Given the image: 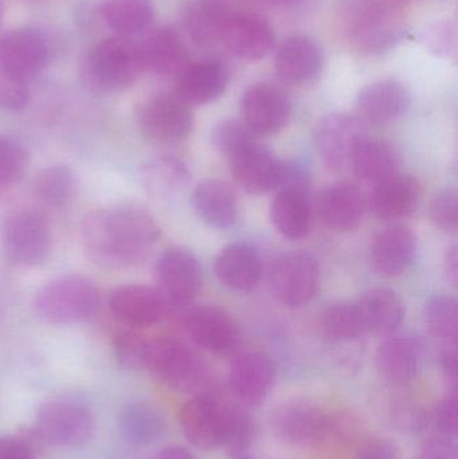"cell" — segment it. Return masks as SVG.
I'll return each mask as SVG.
<instances>
[{
  "label": "cell",
  "mask_w": 458,
  "mask_h": 459,
  "mask_svg": "<svg viewBox=\"0 0 458 459\" xmlns=\"http://www.w3.org/2000/svg\"><path fill=\"white\" fill-rule=\"evenodd\" d=\"M159 239L160 228L155 218L140 207L94 210L81 225L86 255L104 269H129L143 264Z\"/></svg>",
  "instance_id": "obj_1"
},
{
  "label": "cell",
  "mask_w": 458,
  "mask_h": 459,
  "mask_svg": "<svg viewBox=\"0 0 458 459\" xmlns=\"http://www.w3.org/2000/svg\"><path fill=\"white\" fill-rule=\"evenodd\" d=\"M341 27L359 53H387L406 35L402 0H349L341 10Z\"/></svg>",
  "instance_id": "obj_2"
},
{
  "label": "cell",
  "mask_w": 458,
  "mask_h": 459,
  "mask_svg": "<svg viewBox=\"0 0 458 459\" xmlns=\"http://www.w3.org/2000/svg\"><path fill=\"white\" fill-rule=\"evenodd\" d=\"M144 368L161 385L177 393H210L212 375L204 359L175 337L148 340Z\"/></svg>",
  "instance_id": "obj_3"
},
{
  "label": "cell",
  "mask_w": 458,
  "mask_h": 459,
  "mask_svg": "<svg viewBox=\"0 0 458 459\" xmlns=\"http://www.w3.org/2000/svg\"><path fill=\"white\" fill-rule=\"evenodd\" d=\"M99 307L96 283L83 275H62L42 286L34 299L37 315L51 324H77L91 318Z\"/></svg>",
  "instance_id": "obj_4"
},
{
  "label": "cell",
  "mask_w": 458,
  "mask_h": 459,
  "mask_svg": "<svg viewBox=\"0 0 458 459\" xmlns=\"http://www.w3.org/2000/svg\"><path fill=\"white\" fill-rule=\"evenodd\" d=\"M86 72L91 82L101 91L129 88L145 72L140 45L121 35L107 38L91 48Z\"/></svg>",
  "instance_id": "obj_5"
},
{
  "label": "cell",
  "mask_w": 458,
  "mask_h": 459,
  "mask_svg": "<svg viewBox=\"0 0 458 459\" xmlns=\"http://www.w3.org/2000/svg\"><path fill=\"white\" fill-rule=\"evenodd\" d=\"M0 246L10 264L19 267L38 266L48 258L53 247L50 222L38 210H19L3 223Z\"/></svg>",
  "instance_id": "obj_6"
},
{
  "label": "cell",
  "mask_w": 458,
  "mask_h": 459,
  "mask_svg": "<svg viewBox=\"0 0 458 459\" xmlns=\"http://www.w3.org/2000/svg\"><path fill=\"white\" fill-rule=\"evenodd\" d=\"M274 436L290 446H316L333 430L331 415L316 402L292 399L282 402L272 412Z\"/></svg>",
  "instance_id": "obj_7"
},
{
  "label": "cell",
  "mask_w": 458,
  "mask_h": 459,
  "mask_svg": "<svg viewBox=\"0 0 458 459\" xmlns=\"http://www.w3.org/2000/svg\"><path fill=\"white\" fill-rule=\"evenodd\" d=\"M368 139L365 121L346 113L325 116L315 131V145L325 169L341 174L351 169L360 145Z\"/></svg>",
  "instance_id": "obj_8"
},
{
  "label": "cell",
  "mask_w": 458,
  "mask_h": 459,
  "mask_svg": "<svg viewBox=\"0 0 458 459\" xmlns=\"http://www.w3.org/2000/svg\"><path fill=\"white\" fill-rule=\"evenodd\" d=\"M231 410L212 393L198 394L186 402L180 411V426L187 441L196 449L225 447L230 431Z\"/></svg>",
  "instance_id": "obj_9"
},
{
  "label": "cell",
  "mask_w": 458,
  "mask_h": 459,
  "mask_svg": "<svg viewBox=\"0 0 458 459\" xmlns=\"http://www.w3.org/2000/svg\"><path fill=\"white\" fill-rule=\"evenodd\" d=\"M137 124L143 134L156 144H179L193 132L194 116L175 94H156L140 105Z\"/></svg>",
  "instance_id": "obj_10"
},
{
  "label": "cell",
  "mask_w": 458,
  "mask_h": 459,
  "mask_svg": "<svg viewBox=\"0 0 458 459\" xmlns=\"http://www.w3.org/2000/svg\"><path fill=\"white\" fill-rule=\"evenodd\" d=\"M38 430L54 446L77 447L91 441L96 430V420L85 404L53 401L40 407Z\"/></svg>",
  "instance_id": "obj_11"
},
{
  "label": "cell",
  "mask_w": 458,
  "mask_h": 459,
  "mask_svg": "<svg viewBox=\"0 0 458 459\" xmlns=\"http://www.w3.org/2000/svg\"><path fill=\"white\" fill-rule=\"evenodd\" d=\"M320 285L316 259L307 253L284 254L271 270V288L274 297L288 307H300L311 301Z\"/></svg>",
  "instance_id": "obj_12"
},
{
  "label": "cell",
  "mask_w": 458,
  "mask_h": 459,
  "mask_svg": "<svg viewBox=\"0 0 458 459\" xmlns=\"http://www.w3.org/2000/svg\"><path fill=\"white\" fill-rule=\"evenodd\" d=\"M158 290L169 307H186L194 301L202 288L201 264L198 258L183 247L164 251L155 266Z\"/></svg>",
  "instance_id": "obj_13"
},
{
  "label": "cell",
  "mask_w": 458,
  "mask_h": 459,
  "mask_svg": "<svg viewBox=\"0 0 458 459\" xmlns=\"http://www.w3.org/2000/svg\"><path fill=\"white\" fill-rule=\"evenodd\" d=\"M182 324L191 342L212 355H230L241 344L236 321L214 305L190 307L183 313Z\"/></svg>",
  "instance_id": "obj_14"
},
{
  "label": "cell",
  "mask_w": 458,
  "mask_h": 459,
  "mask_svg": "<svg viewBox=\"0 0 458 459\" xmlns=\"http://www.w3.org/2000/svg\"><path fill=\"white\" fill-rule=\"evenodd\" d=\"M242 123L255 136L279 134L289 123L292 102L284 89L271 82L253 83L241 97Z\"/></svg>",
  "instance_id": "obj_15"
},
{
  "label": "cell",
  "mask_w": 458,
  "mask_h": 459,
  "mask_svg": "<svg viewBox=\"0 0 458 459\" xmlns=\"http://www.w3.org/2000/svg\"><path fill=\"white\" fill-rule=\"evenodd\" d=\"M257 139L245 143L226 159L236 182L246 193L263 195L276 191L281 178L282 161Z\"/></svg>",
  "instance_id": "obj_16"
},
{
  "label": "cell",
  "mask_w": 458,
  "mask_h": 459,
  "mask_svg": "<svg viewBox=\"0 0 458 459\" xmlns=\"http://www.w3.org/2000/svg\"><path fill=\"white\" fill-rule=\"evenodd\" d=\"M109 309L116 320L124 325L144 329L163 321L169 307L158 289L132 283L112 291Z\"/></svg>",
  "instance_id": "obj_17"
},
{
  "label": "cell",
  "mask_w": 458,
  "mask_h": 459,
  "mask_svg": "<svg viewBox=\"0 0 458 459\" xmlns=\"http://www.w3.org/2000/svg\"><path fill=\"white\" fill-rule=\"evenodd\" d=\"M276 380V367L266 353L253 351L237 356L229 374V387L242 406L263 404Z\"/></svg>",
  "instance_id": "obj_18"
},
{
  "label": "cell",
  "mask_w": 458,
  "mask_h": 459,
  "mask_svg": "<svg viewBox=\"0 0 458 459\" xmlns=\"http://www.w3.org/2000/svg\"><path fill=\"white\" fill-rule=\"evenodd\" d=\"M48 42L37 30L19 29L0 39V72L30 81L45 69Z\"/></svg>",
  "instance_id": "obj_19"
},
{
  "label": "cell",
  "mask_w": 458,
  "mask_h": 459,
  "mask_svg": "<svg viewBox=\"0 0 458 459\" xmlns=\"http://www.w3.org/2000/svg\"><path fill=\"white\" fill-rule=\"evenodd\" d=\"M230 82V72L220 59L188 62L175 80V96L188 107L220 99Z\"/></svg>",
  "instance_id": "obj_20"
},
{
  "label": "cell",
  "mask_w": 458,
  "mask_h": 459,
  "mask_svg": "<svg viewBox=\"0 0 458 459\" xmlns=\"http://www.w3.org/2000/svg\"><path fill=\"white\" fill-rule=\"evenodd\" d=\"M276 37L269 22L255 13H231L223 32L222 45L234 56L258 61L273 48Z\"/></svg>",
  "instance_id": "obj_21"
},
{
  "label": "cell",
  "mask_w": 458,
  "mask_h": 459,
  "mask_svg": "<svg viewBox=\"0 0 458 459\" xmlns=\"http://www.w3.org/2000/svg\"><path fill=\"white\" fill-rule=\"evenodd\" d=\"M417 255V237L405 225H390L374 238L371 262L374 269L387 278L408 272Z\"/></svg>",
  "instance_id": "obj_22"
},
{
  "label": "cell",
  "mask_w": 458,
  "mask_h": 459,
  "mask_svg": "<svg viewBox=\"0 0 458 459\" xmlns=\"http://www.w3.org/2000/svg\"><path fill=\"white\" fill-rule=\"evenodd\" d=\"M411 96L403 83L382 80L365 86L357 97L360 120L387 124L403 117L410 109Z\"/></svg>",
  "instance_id": "obj_23"
},
{
  "label": "cell",
  "mask_w": 458,
  "mask_h": 459,
  "mask_svg": "<svg viewBox=\"0 0 458 459\" xmlns=\"http://www.w3.org/2000/svg\"><path fill=\"white\" fill-rule=\"evenodd\" d=\"M215 275L230 290L249 293L257 288L263 275L260 254L246 242L230 243L215 259Z\"/></svg>",
  "instance_id": "obj_24"
},
{
  "label": "cell",
  "mask_w": 458,
  "mask_h": 459,
  "mask_svg": "<svg viewBox=\"0 0 458 459\" xmlns=\"http://www.w3.org/2000/svg\"><path fill=\"white\" fill-rule=\"evenodd\" d=\"M324 54L316 40L306 35H293L280 46L276 54V70L287 82H311L322 73Z\"/></svg>",
  "instance_id": "obj_25"
},
{
  "label": "cell",
  "mask_w": 458,
  "mask_h": 459,
  "mask_svg": "<svg viewBox=\"0 0 458 459\" xmlns=\"http://www.w3.org/2000/svg\"><path fill=\"white\" fill-rule=\"evenodd\" d=\"M231 11L220 0H187L182 8V26L194 45L212 48L222 45Z\"/></svg>",
  "instance_id": "obj_26"
},
{
  "label": "cell",
  "mask_w": 458,
  "mask_h": 459,
  "mask_svg": "<svg viewBox=\"0 0 458 459\" xmlns=\"http://www.w3.org/2000/svg\"><path fill=\"white\" fill-rule=\"evenodd\" d=\"M419 185L410 175H393L389 179L373 186L368 206L376 217L398 221L409 217L419 206Z\"/></svg>",
  "instance_id": "obj_27"
},
{
  "label": "cell",
  "mask_w": 458,
  "mask_h": 459,
  "mask_svg": "<svg viewBox=\"0 0 458 459\" xmlns=\"http://www.w3.org/2000/svg\"><path fill=\"white\" fill-rule=\"evenodd\" d=\"M421 360L419 342L408 336H392L385 340L376 356L379 375L394 385L413 382L421 369Z\"/></svg>",
  "instance_id": "obj_28"
},
{
  "label": "cell",
  "mask_w": 458,
  "mask_h": 459,
  "mask_svg": "<svg viewBox=\"0 0 458 459\" xmlns=\"http://www.w3.org/2000/svg\"><path fill=\"white\" fill-rule=\"evenodd\" d=\"M140 51L144 70L158 75L177 77L190 62L185 39L171 27H160L150 32L140 45Z\"/></svg>",
  "instance_id": "obj_29"
},
{
  "label": "cell",
  "mask_w": 458,
  "mask_h": 459,
  "mask_svg": "<svg viewBox=\"0 0 458 459\" xmlns=\"http://www.w3.org/2000/svg\"><path fill=\"white\" fill-rule=\"evenodd\" d=\"M319 214L323 222L335 231H354L365 214L362 193L351 183L330 186L320 195Z\"/></svg>",
  "instance_id": "obj_30"
},
{
  "label": "cell",
  "mask_w": 458,
  "mask_h": 459,
  "mask_svg": "<svg viewBox=\"0 0 458 459\" xmlns=\"http://www.w3.org/2000/svg\"><path fill=\"white\" fill-rule=\"evenodd\" d=\"M194 210L209 228L228 230L238 220V201L230 186L220 180H207L193 193Z\"/></svg>",
  "instance_id": "obj_31"
},
{
  "label": "cell",
  "mask_w": 458,
  "mask_h": 459,
  "mask_svg": "<svg viewBox=\"0 0 458 459\" xmlns=\"http://www.w3.org/2000/svg\"><path fill=\"white\" fill-rule=\"evenodd\" d=\"M367 333L392 336L405 318L402 299L392 289L376 288L357 301Z\"/></svg>",
  "instance_id": "obj_32"
},
{
  "label": "cell",
  "mask_w": 458,
  "mask_h": 459,
  "mask_svg": "<svg viewBox=\"0 0 458 459\" xmlns=\"http://www.w3.org/2000/svg\"><path fill=\"white\" fill-rule=\"evenodd\" d=\"M140 180L151 196L169 201L185 193L191 182V172L180 159L160 156L143 166Z\"/></svg>",
  "instance_id": "obj_33"
},
{
  "label": "cell",
  "mask_w": 458,
  "mask_h": 459,
  "mask_svg": "<svg viewBox=\"0 0 458 459\" xmlns=\"http://www.w3.org/2000/svg\"><path fill=\"white\" fill-rule=\"evenodd\" d=\"M309 193L296 190H277L271 206L274 229L288 239H303L312 228V209Z\"/></svg>",
  "instance_id": "obj_34"
},
{
  "label": "cell",
  "mask_w": 458,
  "mask_h": 459,
  "mask_svg": "<svg viewBox=\"0 0 458 459\" xmlns=\"http://www.w3.org/2000/svg\"><path fill=\"white\" fill-rule=\"evenodd\" d=\"M400 166V155L390 143L366 139L352 160L351 169L360 180L373 187L398 174Z\"/></svg>",
  "instance_id": "obj_35"
},
{
  "label": "cell",
  "mask_w": 458,
  "mask_h": 459,
  "mask_svg": "<svg viewBox=\"0 0 458 459\" xmlns=\"http://www.w3.org/2000/svg\"><path fill=\"white\" fill-rule=\"evenodd\" d=\"M118 428L129 444L145 446L161 438L166 431V418L152 403L134 402L121 411Z\"/></svg>",
  "instance_id": "obj_36"
},
{
  "label": "cell",
  "mask_w": 458,
  "mask_h": 459,
  "mask_svg": "<svg viewBox=\"0 0 458 459\" xmlns=\"http://www.w3.org/2000/svg\"><path fill=\"white\" fill-rule=\"evenodd\" d=\"M105 23L121 37L137 34L153 19L151 0H105L101 5Z\"/></svg>",
  "instance_id": "obj_37"
},
{
  "label": "cell",
  "mask_w": 458,
  "mask_h": 459,
  "mask_svg": "<svg viewBox=\"0 0 458 459\" xmlns=\"http://www.w3.org/2000/svg\"><path fill=\"white\" fill-rule=\"evenodd\" d=\"M74 174L65 164L46 167L34 180V193L46 206H65L74 194Z\"/></svg>",
  "instance_id": "obj_38"
},
{
  "label": "cell",
  "mask_w": 458,
  "mask_h": 459,
  "mask_svg": "<svg viewBox=\"0 0 458 459\" xmlns=\"http://www.w3.org/2000/svg\"><path fill=\"white\" fill-rule=\"evenodd\" d=\"M320 328L333 340H354L367 333L357 302L336 304L325 309L320 318Z\"/></svg>",
  "instance_id": "obj_39"
},
{
  "label": "cell",
  "mask_w": 458,
  "mask_h": 459,
  "mask_svg": "<svg viewBox=\"0 0 458 459\" xmlns=\"http://www.w3.org/2000/svg\"><path fill=\"white\" fill-rule=\"evenodd\" d=\"M425 321L430 333L444 344H457L458 304L454 297H432L425 307Z\"/></svg>",
  "instance_id": "obj_40"
},
{
  "label": "cell",
  "mask_w": 458,
  "mask_h": 459,
  "mask_svg": "<svg viewBox=\"0 0 458 459\" xmlns=\"http://www.w3.org/2000/svg\"><path fill=\"white\" fill-rule=\"evenodd\" d=\"M30 155L22 143L0 136V187L15 185L29 169Z\"/></svg>",
  "instance_id": "obj_41"
},
{
  "label": "cell",
  "mask_w": 458,
  "mask_h": 459,
  "mask_svg": "<svg viewBox=\"0 0 458 459\" xmlns=\"http://www.w3.org/2000/svg\"><path fill=\"white\" fill-rule=\"evenodd\" d=\"M242 120H225L214 126L212 132V143L220 155L228 158L237 148L250 140L257 139Z\"/></svg>",
  "instance_id": "obj_42"
},
{
  "label": "cell",
  "mask_w": 458,
  "mask_h": 459,
  "mask_svg": "<svg viewBox=\"0 0 458 459\" xmlns=\"http://www.w3.org/2000/svg\"><path fill=\"white\" fill-rule=\"evenodd\" d=\"M148 340L134 331L121 332L115 342L116 355L121 366L128 369L144 368Z\"/></svg>",
  "instance_id": "obj_43"
},
{
  "label": "cell",
  "mask_w": 458,
  "mask_h": 459,
  "mask_svg": "<svg viewBox=\"0 0 458 459\" xmlns=\"http://www.w3.org/2000/svg\"><path fill=\"white\" fill-rule=\"evenodd\" d=\"M430 220L437 228L456 231L458 225V195L454 190H443L430 204Z\"/></svg>",
  "instance_id": "obj_44"
},
{
  "label": "cell",
  "mask_w": 458,
  "mask_h": 459,
  "mask_svg": "<svg viewBox=\"0 0 458 459\" xmlns=\"http://www.w3.org/2000/svg\"><path fill=\"white\" fill-rule=\"evenodd\" d=\"M29 81L0 72V108L10 112L24 109L29 105Z\"/></svg>",
  "instance_id": "obj_45"
},
{
  "label": "cell",
  "mask_w": 458,
  "mask_h": 459,
  "mask_svg": "<svg viewBox=\"0 0 458 459\" xmlns=\"http://www.w3.org/2000/svg\"><path fill=\"white\" fill-rule=\"evenodd\" d=\"M427 43L433 53L438 56H456L457 51V35L456 24L443 22V23L436 24L428 31Z\"/></svg>",
  "instance_id": "obj_46"
},
{
  "label": "cell",
  "mask_w": 458,
  "mask_h": 459,
  "mask_svg": "<svg viewBox=\"0 0 458 459\" xmlns=\"http://www.w3.org/2000/svg\"><path fill=\"white\" fill-rule=\"evenodd\" d=\"M393 420L398 428L406 431H421L428 425V415L414 402H398L393 407Z\"/></svg>",
  "instance_id": "obj_47"
},
{
  "label": "cell",
  "mask_w": 458,
  "mask_h": 459,
  "mask_svg": "<svg viewBox=\"0 0 458 459\" xmlns=\"http://www.w3.org/2000/svg\"><path fill=\"white\" fill-rule=\"evenodd\" d=\"M436 429L440 436L454 439L457 436V396L456 391H452L444 401L436 407L433 414Z\"/></svg>",
  "instance_id": "obj_48"
},
{
  "label": "cell",
  "mask_w": 458,
  "mask_h": 459,
  "mask_svg": "<svg viewBox=\"0 0 458 459\" xmlns=\"http://www.w3.org/2000/svg\"><path fill=\"white\" fill-rule=\"evenodd\" d=\"M354 459H401L397 445L386 438H374L365 442Z\"/></svg>",
  "instance_id": "obj_49"
},
{
  "label": "cell",
  "mask_w": 458,
  "mask_h": 459,
  "mask_svg": "<svg viewBox=\"0 0 458 459\" xmlns=\"http://www.w3.org/2000/svg\"><path fill=\"white\" fill-rule=\"evenodd\" d=\"M416 459H458L456 444L454 439L443 436L430 439L419 450Z\"/></svg>",
  "instance_id": "obj_50"
},
{
  "label": "cell",
  "mask_w": 458,
  "mask_h": 459,
  "mask_svg": "<svg viewBox=\"0 0 458 459\" xmlns=\"http://www.w3.org/2000/svg\"><path fill=\"white\" fill-rule=\"evenodd\" d=\"M0 459H35L31 447L15 437L0 438Z\"/></svg>",
  "instance_id": "obj_51"
},
{
  "label": "cell",
  "mask_w": 458,
  "mask_h": 459,
  "mask_svg": "<svg viewBox=\"0 0 458 459\" xmlns=\"http://www.w3.org/2000/svg\"><path fill=\"white\" fill-rule=\"evenodd\" d=\"M441 367L446 379L456 385L457 382V344H444L441 351Z\"/></svg>",
  "instance_id": "obj_52"
},
{
  "label": "cell",
  "mask_w": 458,
  "mask_h": 459,
  "mask_svg": "<svg viewBox=\"0 0 458 459\" xmlns=\"http://www.w3.org/2000/svg\"><path fill=\"white\" fill-rule=\"evenodd\" d=\"M445 273L448 280L451 281L454 285H456L458 277V254L456 246L449 248L448 253H446Z\"/></svg>",
  "instance_id": "obj_53"
},
{
  "label": "cell",
  "mask_w": 458,
  "mask_h": 459,
  "mask_svg": "<svg viewBox=\"0 0 458 459\" xmlns=\"http://www.w3.org/2000/svg\"><path fill=\"white\" fill-rule=\"evenodd\" d=\"M155 459H196L190 450L180 446H171L164 449Z\"/></svg>",
  "instance_id": "obj_54"
},
{
  "label": "cell",
  "mask_w": 458,
  "mask_h": 459,
  "mask_svg": "<svg viewBox=\"0 0 458 459\" xmlns=\"http://www.w3.org/2000/svg\"><path fill=\"white\" fill-rule=\"evenodd\" d=\"M304 2L306 0H268V3L279 8L298 7V5L303 4Z\"/></svg>",
  "instance_id": "obj_55"
},
{
  "label": "cell",
  "mask_w": 458,
  "mask_h": 459,
  "mask_svg": "<svg viewBox=\"0 0 458 459\" xmlns=\"http://www.w3.org/2000/svg\"><path fill=\"white\" fill-rule=\"evenodd\" d=\"M0 23H2V5H0Z\"/></svg>",
  "instance_id": "obj_56"
}]
</instances>
